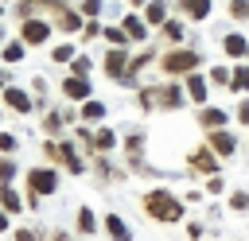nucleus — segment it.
<instances>
[{"mask_svg": "<svg viewBox=\"0 0 249 241\" xmlns=\"http://www.w3.org/2000/svg\"><path fill=\"white\" fill-rule=\"evenodd\" d=\"M237 120H241V124H249V101H241V105H237Z\"/></svg>", "mask_w": 249, "mask_h": 241, "instance_id": "e433bc0d", "label": "nucleus"}, {"mask_svg": "<svg viewBox=\"0 0 249 241\" xmlns=\"http://www.w3.org/2000/svg\"><path fill=\"white\" fill-rule=\"evenodd\" d=\"M62 97L66 101H89V93H93V86H89V78H78V74H70V78H62Z\"/></svg>", "mask_w": 249, "mask_h": 241, "instance_id": "0eeeda50", "label": "nucleus"}, {"mask_svg": "<svg viewBox=\"0 0 249 241\" xmlns=\"http://www.w3.org/2000/svg\"><path fill=\"white\" fill-rule=\"evenodd\" d=\"M16 144H19V140H16L12 132H0V155H12V152H16Z\"/></svg>", "mask_w": 249, "mask_h": 241, "instance_id": "7c9ffc66", "label": "nucleus"}, {"mask_svg": "<svg viewBox=\"0 0 249 241\" xmlns=\"http://www.w3.org/2000/svg\"><path fill=\"white\" fill-rule=\"evenodd\" d=\"M144 23L148 27H163L167 23V4L163 0H148L144 4Z\"/></svg>", "mask_w": 249, "mask_h": 241, "instance_id": "9b49d317", "label": "nucleus"}, {"mask_svg": "<svg viewBox=\"0 0 249 241\" xmlns=\"http://www.w3.org/2000/svg\"><path fill=\"white\" fill-rule=\"evenodd\" d=\"M187 233H191V241H198V237H202V225H198V222H191V225H187Z\"/></svg>", "mask_w": 249, "mask_h": 241, "instance_id": "4c0bfd02", "label": "nucleus"}, {"mask_svg": "<svg viewBox=\"0 0 249 241\" xmlns=\"http://www.w3.org/2000/svg\"><path fill=\"white\" fill-rule=\"evenodd\" d=\"M105 39H109L113 47H128V43H132V39L124 35V27H105Z\"/></svg>", "mask_w": 249, "mask_h": 241, "instance_id": "bb28decb", "label": "nucleus"}, {"mask_svg": "<svg viewBox=\"0 0 249 241\" xmlns=\"http://www.w3.org/2000/svg\"><path fill=\"white\" fill-rule=\"evenodd\" d=\"M0 47H4V27H0Z\"/></svg>", "mask_w": 249, "mask_h": 241, "instance_id": "37998d69", "label": "nucleus"}, {"mask_svg": "<svg viewBox=\"0 0 249 241\" xmlns=\"http://www.w3.org/2000/svg\"><path fill=\"white\" fill-rule=\"evenodd\" d=\"M144 210H148V218H156V222H179V218H183V202H179L167 187L148 190V194H144Z\"/></svg>", "mask_w": 249, "mask_h": 241, "instance_id": "f257e3e1", "label": "nucleus"}, {"mask_svg": "<svg viewBox=\"0 0 249 241\" xmlns=\"http://www.w3.org/2000/svg\"><path fill=\"white\" fill-rule=\"evenodd\" d=\"M222 47H226V54H237V58H241V54H249V43H245L241 35H226V39H222Z\"/></svg>", "mask_w": 249, "mask_h": 241, "instance_id": "4be33fe9", "label": "nucleus"}, {"mask_svg": "<svg viewBox=\"0 0 249 241\" xmlns=\"http://www.w3.org/2000/svg\"><path fill=\"white\" fill-rule=\"evenodd\" d=\"M198 124H202V128H210V132H218V128L226 124V113H222V109H210V105H206V109H198Z\"/></svg>", "mask_w": 249, "mask_h": 241, "instance_id": "f3484780", "label": "nucleus"}, {"mask_svg": "<svg viewBox=\"0 0 249 241\" xmlns=\"http://www.w3.org/2000/svg\"><path fill=\"white\" fill-rule=\"evenodd\" d=\"M0 16H4V0H0Z\"/></svg>", "mask_w": 249, "mask_h": 241, "instance_id": "c03bdc74", "label": "nucleus"}, {"mask_svg": "<svg viewBox=\"0 0 249 241\" xmlns=\"http://www.w3.org/2000/svg\"><path fill=\"white\" fill-rule=\"evenodd\" d=\"M163 39H167V43H179V39H183V23H179V19H167V23H163Z\"/></svg>", "mask_w": 249, "mask_h": 241, "instance_id": "a878e982", "label": "nucleus"}, {"mask_svg": "<svg viewBox=\"0 0 249 241\" xmlns=\"http://www.w3.org/2000/svg\"><path fill=\"white\" fill-rule=\"evenodd\" d=\"M51 31H54V23H47V19H39V16H31V19L19 23V39H23L27 47H43V43L51 39Z\"/></svg>", "mask_w": 249, "mask_h": 241, "instance_id": "39448f33", "label": "nucleus"}, {"mask_svg": "<svg viewBox=\"0 0 249 241\" xmlns=\"http://www.w3.org/2000/svg\"><path fill=\"white\" fill-rule=\"evenodd\" d=\"M78 27H86V19H82V12H78V8H70V4H66V8L54 16V31H62V35H74Z\"/></svg>", "mask_w": 249, "mask_h": 241, "instance_id": "6e6552de", "label": "nucleus"}, {"mask_svg": "<svg viewBox=\"0 0 249 241\" xmlns=\"http://www.w3.org/2000/svg\"><path fill=\"white\" fill-rule=\"evenodd\" d=\"M230 16L245 19V16H249V0H230Z\"/></svg>", "mask_w": 249, "mask_h": 241, "instance_id": "473e14b6", "label": "nucleus"}, {"mask_svg": "<svg viewBox=\"0 0 249 241\" xmlns=\"http://www.w3.org/2000/svg\"><path fill=\"white\" fill-rule=\"evenodd\" d=\"M105 229H109L113 241H132V229L121 222V214H105Z\"/></svg>", "mask_w": 249, "mask_h": 241, "instance_id": "2eb2a0df", "label": "nucleus"}, {"mask_svg": "<svg viewBox=\"0 0 249 241\" xmlns=\"http://www.w3.org/2000/svg\"><path fill=\"white\" fill-rule=\"evenodd\" d=\"M89 66H93V62H89V58H82V54H78V58H74V62H70V74H78V78H89Z\"/></svg>", "mask_w": 249, "mask_h": 241, "instance_id": "c85d7f7f", "label": "nucleus"}, {"mask_svg": "<svg viewBox=\"0 0 249 241\" xmlns=\"http://www.w3.org/2000/svg\"><path fill=\"white\" fill-rule=\"evenodd\" d=\"M128 4H132V8H144V4H148V0H128Z\"/></svg>", "mask_w": 249, "mask_h": 241, "instance_id": "a19ab883", "label": "nucleus"}, {"mask_svg": "<svg viewBox=\"0 0 249 241\" xmlns=\"http://www.w3.org/2000/svg\"><path fill=\"white\" fill-rule=\"evenodd\" d=\"M230 206H233V210H249V194H245V190H233V194H230Z\"/></svg>", "mask_w": 249, "mask_h": 241, "instance_id": "2f4dec72", "label": "nucleus"}, {"mask_svg": "<svg viewBox=\"0 0 249 241\" xmlns=\"http://www.w3.org/2000/svg\"><path fill=\"white\" fill-rule=\"evenodd\" d=\"M160 66H163V74H195L198 51H167V54L160 58Z\"/></svg>", "mask_w": 249, "mask_h": 241, "instance_id": "20e7f679", "label": "nucleus"}, {"mask_svg": "<svg viewBox=\"0 0 249 241\" xmlns=\"http://www.w3.org/2000/svg\"><path fill=\"white\" fill-rule=\"evenodd\" d=\"M23 54H27V43H23V39H4L0 58H4L8 66H19V62H23Z\"/></svg>", "mask_w": 249, "mask_h": 241, "instance_id": "9d476101", "label": "nucleus"}, {"mask_svg": "<svg viewBox=\"0 0 249 241\" xmlns=\"http://www.w3.org/2000/svg\"><path fill=\"white\" fill-rule=\"evenodd\" d=\"M0 101H4L12 113H19V117H27V113L35 109V97H31L27 89H19V86H4V89H0Z\"/></svg>", "mask_w": 249, "mask_h": 241, "instance_id": "423d86ee", "label": "nucleus"}, {"mask_svg": "<svg viewBox=\"0 0 249 241\" xmlns=\"http://www.w3.org/2000/svg\"><path fill=\"white\" fill-rule=\"evenodd\" d=\"M12 179H16V159L0 155V183H12Z\"/></svg>", "mask_w": 249, "mask_h": 241, "instance_id": "cd10ccee", "label": "nucleus"}, {"mask_svg": "<svg viewBox=\"0 0 249 241\" xmlns=\"http://www.w3.org/2000/svg\"><path fill=\"white\" fill-rule=\"evenodd\" d=\"M78 54H74V43H58V47H51V62H74Z\"/></svg>", "mask_w": 249, "mask_h": 241, "instance_id": "5701e85b", "label": "nucleus"}, {"mask_svg": "<svg viewBox=\"0 0 249 241\" xmlns=\"http://www.w3.org/2000/svg\"><path fill=\"white\" fill-rule=\"evenodd\" d=\"M43 155H47L51 163H62L70 175H82V171H86V163H82V155L74 152L70 140H47V144H43Z\"/></svg>", "mask_w": 249, "mask_h": 241, "instance_id": "f03ea898", "label": "nucleus"}, {"mask_svg": "<svg viewBox=\"0 0 249 241\" xmlns=\"http://www.w3.org/2000/svg\"><path fill=\"white\" fill-rule=\"evenodd\" d=\"M179 8H183L191 19H206V16H210V0H179Z\"/></svg>", "mask_w": 249, "mask_h": 241, "instance_id": "412c9836", "label": "nucleus"}, {"mask_svg": "<svg viewBox=\"0 0 249 241\" xmlns=\"http://www.w3.org/2000/svg\"><path fill=\"white\" fill-rule=\"evenodd\" d=\"M210 144H214L222 155H233V152H237V136H233V132H226V128L210 132Z\"/></svg>", "mask_w": 249, "mask_h": 241, "instance_id": "4468645a", "label": "nucleus"}, {"mask_svg": "<svg viewBox=\"0 0 249 241\" xmlns=\"http://www.w3.org/2000/svg\"><path fill=\"white\" fill-rule=\"evenodd\" d=\"M51 241H70V233H62V229H58V233H51Z\"/></svg>", "mask_w": 249, "mask_h": 241, "instance_id": "ea45409f", "label": "nucleus"}, {"mask_svg": "<svg viewBox=\"0 0 249 241\" xmlns=\"http://www.w3.org/2000/svg\"><path fill=\"white\" fill-rule=\"evenodd\" d=\"M78 233H82V237H93V233H97V218H93L89 206L78 210Z\"/></svg>", "mask_w": 249, "mask_h": 241, "instance_id": "aec40b11", "label": "nucleus"}, {"mask_svg": "<svg viewBox=\"0 0 249 241\" xmlns=\"http://www.w3.org/2000/svg\"><path fill=\"white\" fill-rule=\"evenodd\" d=\"M222 187H226V183H222L218 175H210V183H206V190H210V194H222Z\"/></svg>", "mask_w": 249, "mask_h": 241, "instance_id": "f704fd0d", "label": "nucleus"}, {"mask_svg": "<svg viewBox=\"0 0 249 241\" xmlns=\"http://www.w3.org/2000/svg\"><path fill=\"white\" fill-rule=\"evenodd\" d=\"M187 97L198 101V105L206 101V78H202V74H187Z\"/></svg>", "mask_w": 249, "mask_h": 241, "instance_id": "a211bd4d", "label": "nucleus"}, {"mask_svg": "<svg viewBox=\"0 0 249 241\" xmlns=\"http://www.w3.org/2000/svg\"><path fill=\"white\" fill-rule=\"evenodd\" d=\"M101 8H105V0H78V12L82 16H97Z\"/></svg>", "mask_w": 249, "mask_h": 241, "instance_id": "c756f323", "label": "nucleus"}, {"mask_svg": "<svg viewBox=\"0 0 249 241\" xmlns=\"http://www.w3.org/2000/svg\"><path fill=\"white\" fill-rule=\"evenodd\" d=\"M210 82L226 86V82H230V70H226V66H214V70H210Z\"/></svg>", "mask_w": 249, "mask_h": 241, "instance_id": "72a5a7b5", "label": "nucleus"}, {"mask_svg": "<svg viewBox=\"0 0 249 241\" xmlns=\"http://www.w3.org/2000/svg\"><path fill=\"white\" fill-rule=\"evenodd\" d=\"M0 206H4L8 214H19V210H23V198L16 194V187H12V183H0Z\"/></svg>", "mask_w": 249, "mask_h": 241, "instance_id": "dca6fc26", "label": "nucleus"}, {"mask_svg": "<svg viewBox=\"0 0 249 241\" xmlns=\"http://www.w3.org/2000/svg\"><path fill=\"white\" fill-rule=\"evenodd\" d=\"M191 163H195L198 171H214V167H218V163H214V155H210V148H198V152L191 155Z\"/></svg>", "mask_w": 249, "mask_h": 241, "instance_id": "b1692460", "label": "nucleus"}, {"mask_svg": "<svg viewBox=\"0 0 249 241\" xmlns=\"http://www.w3.org/2000/svg\"><path fill=\"white\" fill-rule=\"evenodd\" d=\"M0 233H8V210H0Z\"/></svg>", "mask_w": 249, "mask_h": 241, "instance_id": "58836bf2", "label": "nucleus"}, {"mask_svg": "<svg viewBox=\"0 0 249 241\" xmlns=\"http://www.w3.org/2000/svg\"><path fill=\"white\" fill-rule=\"evenodd\" d=\"M230 86H237V93H245V89H249V66H237V70L230 74Z\"/></svg>", "mask_w": 249, "mask_h": 241, "instance_id": "393cba45", "label": "nucleus"}, {"mask_svg": "<svg viewBox=\"0 0 249 241\" xmlns=\"http://www.w3.org/2000/svg\"><path fill=\"white\" fill-rule=\"evenodd\" d=\"M117 148V132L113 128H97L93 132V155H109Z\"/></svg>", "mask_w": 249, "mask_h": 241, "instance_id": "f8f14e48", "label": "nucleus"}, {"mask_svg": "<svg viewBox=\"0 0 249 241\" xmlns=\"http://www.w3.org/2000/svg\"><path fill=\"white\" fill-rule=\"evenodd\" d=\"M0 105H4V101H0Z\"/></svg>", "mask_w": 249, "mask_h": 241, "instance_id": "a18cd8bd", "label": "nucleus"}, {"mask_svg": "<svg viewBox=\"0 0 249 241\" xmlns=\"http://www.w3.org/2000/svg\"><path fill=\"white\" fill-rule=\"evenodd\" d=\"M124 35L132 39V43H140V39H148V23H144V16H124Z\"/></svg>", "mask_w": 249, "mask_h": 241, "instance_id": "ddd939ff", "label": "nucleus"}, {"mask_svg": "<svg viewBox=\"0 0 249 241\" xmlns=\"http://www.w3.org/2000/svg\"><path fill=\"white\" fill-rule=\"evenodd\" d=\"M58 183H62V179H58L54 167H27V190H35L39 198H43V194H54Z\"/></svg>", "mask_w": 249, "mask_h": 241, "instance_id": "7ed1b4c3", "label": "nucleus"}, {"mask_svg": "<svg viewBox=\"0 0 249 241\" xmlns=\"http://www.w3.org/2000/svg\"><path fill=\"white\" fill-rule=\"evenodd\" d=\"M74 120V113H66V109H51L47 117H43V132L54 140V136H62V128Z\"/></svg>", "mask_w": 249, "mask_h": 241, "instance_id": "1a4fd4ad", "label": "nucleus"}, {"mask_svg": "<svg viewBox=\"0 0 249 241\" xmlns=\"http://www.w3.org/2000/svg\"><path fill=\"white\" fill-rule=\"evenodd\" d=\"M4 86H8V74H4V70H0V89H4Z\"/></svg>", "mask_w": 249, "mask_h": 241, "instance_id": "79ce46f5", "label": "nucleus"}, {"mask_svg": "<svg viewBox=\"0 0 249 241\" xmlns=\"http://www.w3.org/2000/svg\"><path fill=\"white\" fill-rule=\"evenodd\" d=\"M16 241H39L35 229H16Z\"/></svg>", "mask_w": 249, "mask_h": 241, "instance_id": "c9c22d12", "label": "nucleus"}, {"mask_svg": "<svg viewBox=\"0 0 249 241\" xmlns=\"http://www.w3.org/2000/svg\"><path fill=\"white\" fill-rule=\"evenodd\" d=\"M105 117V105L101 101H82V109H78V120H89V124H97Z\"/></svg>", "mask_w": 249, "mask_h": 241, "instance_id": "6ab92c4d", "label": "nucleus"}]
</instances>
